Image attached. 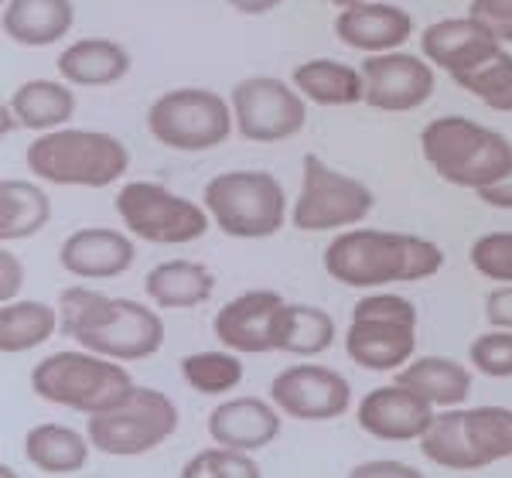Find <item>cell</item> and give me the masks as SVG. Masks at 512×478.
Wrapping results in <instances>:
<instances>
[{
	"instance_id": "42",
	"label": "cell",
	"mask_w": 512,
	"mask_h": 478,
	"mask_svg": "<svg viewBox=\"0 0 512 478\" xmlns=\"http://www.w3.org/2000/svg\"><path fill=\"white\" fill-rule=\"evenodd\" d=\"M236 14H246V18H260V14H270L274 7H280L284 0H226Z\"/></svg>"
},
{
	"instance_id": "37",
	"label": "cell",
	"mask_w": 512,
	"mask_h": 478,
	"mask_svg": "<svg viewBox=\"0 0 512 478\" xmlns=\"http://www.w3.org/2000/svg\"><path fill=\"white\" fill-rule=\"evenodd\" d=\"M468 14L482 21L499 41L512 45V0H472Z\"/></svg>"
},
{
	"instance_id": "16",
	"label": "cell",
	"mask_w": 512,
	"mask_h": 478,
	"mask_svg": "<svg viewBox=\"0 0 512 478\" xmlns=\"http://www.w3.org/2000/svg\"><path fill=\"white\" fill-rule=\"evenodd\" d=\"M434 417V403L403 383L376 386L355 410L359 427L376 441H420Z\"/></svg>"
},
{
	"instance_id": "18",
	"label": "cell",
	"mask_w": 512,
	"mask_h": 478,
	"mask_svg": "<svg viewBox=\"0 0 512 478\" xmlns=\"http://www.w3.org/2000/svg\"><path fill=\"white\" fill-rule=\"evenodd\" d=\"M277 291H246L226 301L216 315V339L239 356L277 352V318L284 308Z\"/></svg>"
},
{
	"instance_id": "33",
	"label": "cell",
	"mask_w": 512,
	"mask_h": 478,
	"mask_svg": "<svg viewBox=\"0 0 512 478\" xmlns=\"http://www.w3.org/2000/svg\"><path fill=\"white\" fill-rule=\"evenodd\" d=\"M458 86L465 93H472L478 103L489 106V110L512 113V55L506 48H499L492 59H485L478 69L461 76Z\"/></svg>"
},
{
	"instance_id": "26",
	"label": "cell",
	"mask_w": 512,
	"mask_h": 478,
	"mask_svg": "<svg viewBox=\"0 0 512 478\" xmlns=\"http://www.w3.org/2000/svg\"><path fill=\"white\" fill-rule=\"evenodd\" d=\"M294 86L308 103L318 106H355L366 100L362 69L335 59H308L294 69Z\"/></svg>"
},
{
	"instance_id": "4",
	"label": "cell",
	"mask_w": 512,
	"mask_h": 478,
	"mask_svg": "<svg viewBox=\"0 0 512 478\" xmlns=\"http://www.w3.org/2000/svg\"><path fill=\"white\" fill-rule=\"evenodd\" d=\"M420 151L437 171V178L454 188H472V192L512 168L509 137L468 117L431 120L420 134Z\"/></svg>"
},
{
	"instance_id": "25",
	"label": "cell",
	"mask_w": 512,
	"mask_h": 478,
	"mask_svg": "<svg viewBox=\"0 0 512 478\" xmlns=\"http://www.w3.org/2000/svg\"><path fill=\"white\" fill-rule=\"evenodd\" d=\"M216 291V277L205 263L195 260H168L158 263L154 270H147L144 277V294L151 298L158 308L171 311H188L205 304Z\"/></svg>"
},
{
	"instance_id": "43",
	"label": "cell",
	"mask_w": 512,
	"mask_h": 478,
	"mask_svg": "<svg viewBox=\"0 0 512 478\" xmlns=\"http://www.w3.org/2000/svg\"><path fill=\"white\" fill-rule=\"evenodd\" d=\"M328 4H335V7H355V4H366V0H328Z\"/></svg>"
},
{
	"instance_id": "40",
	"label": "cell",
	"mask_w": 512,
	"mask_h": 478,
	"mask_svg": "<svg viewBox=\"0 0 512 478\" xmlns=\"http://www.w3.org/2000/svg\"><path fill=\"white\" fill-rule=\"evenodd\" d=\"M485 321L492 328H512V284H502L485 298Z\"/></svg>"
},
{
	"instance_id": "13",
	"label": "cell",
	"mask_w": 512,
	"mask_h": 478,
	"mask_svg": "<svg viewBox=\"0 0 512 478\" xmlns=\"http://www.w3.org/2000/svg\"><path fill=\"white\" fill-rule=\"evenodd\" d=\"M82 349L120 362H140L161 352L164 321L154 308L130 298H113L106 311L76 339Z\"/></svg>"
},
{
	"instance_id": "9",
	"label": "cell",
	"mask_w": 512,
	"mask_h": 478,
	"mask_svg": "<svg viewBox=\"0 0 512 478\" xmlns=\"http://www.w3.org/2000/svg\"><path fill=\"white\" fill-rule=\"evenodd\" d=\"M178 407L168 393L137 386L120 407L93 414L86 424V434L96 451L110 458H137L161 448L178 431Z\"/></svg>"
},
{
	"instance_id": "27",
	"label": "cell",
	"mask_w": 512,
	"mask_h": 478,
	"mask_svg": "<svg viewBox=\"0 0 512 478\" xmlns=\"http://www.w3.org/2000/svg\"><path fill=\"white\" fill-rule=\"evenodd\" d=\"M89 434H79L65 424H38L24 434V458L45 475L82 472L89 461Z\"/></svg>"
},
{
	"instance_id": "10",
	"label": "cell",
	"mask_w": 512,
	"mask_h": 478,
	"mask_svg": "<svg viewBox=\"0 0 512 478\" xmlns=\"http://www.w3.org/2000/svg\"><path fill=\"white\" fill-rule=\"evenodd\" d=\"M117 216L144 243L185 246L209 233L212 216L205 205L171 192L158 181H130L117 192Z\"/></svg>"
},
{
	"instance_id": "8",
	"label": "cell",
	"mask_w": 512,
	"mask_h": 478,
	"mask_svg": "<svg viewBox=\"0 0 512 478\" xmlns=\"http://www.w3.org/2000/svg\"><path fill=\"white\" fill-rule=\"evenodd\" d=\"M147 130L168 151L202 154L226 144L236 130L233 103L202 86L168 89L147 106Z\"/></svg>"
},
{
	"instance_id": "15",
	"label": "cell",
	"mask_w": 512,
	"mask_h": 478,
	"mask_svg": "<svg viewBox=\"0 0 512 478\" xmlns=\"http://www.w3.org/2000/svg\"><path fill=\"white\" fill-rule=\"evenodd\" d=\"M270 400L294 420H335L349 410L352 386L342 373L315 362L280 369L270 383Z\"/></svg>"
},
{
	"instance_id": "31",
	"label": "cell",
	"mask_w": 512,
	"mask_h": 478,
	"mask_svg": "<svg viewBox=\"0 0 512 478\" xmlns=\"http://www.w3.org/2000/svg\"><path fill=\"white\" fill-rule=\"evenodd\" d=\"M55 332H59V308H48L41 301H7L0 308V352L4 356L38 349Z\"/></svg>"
},
{
	"instance_id": "11",
	"label": "cell",
	"mask_w": 512,
	"mask_h": 478,
	"mask_svg": "<svg viewBox=\"0 0 512 478\" xmlns=\"http://www.w3.org/2000/svg\"><path fill=\"white\" fill-rule=\"evenodd\" d=\"M376 195L359 178H349L325 164L318 154H304L301 161V195L294 202V229L325 233V229L359 226L373 212Z\"/></svg>"
},
{
	"instance_id": "34",
	"label": "cell",
	"mask_w": 512,
	"mask_h": 478,
	"mask_svg": "<svg viewBox=\"0 0 512 478\" xmlns=\"http://www.w3.org/2000/svg\"><path fill=\"white\" fill-rule=\"evenodd\" d=\"M260 465L250 458V451H236L226 444H216L209 451H198L192 461H185L181 478H260Z\"/></svg>"
},
{
	"instance_id": "1",
	"label": "cell",
	"mask_w": 512,
	"mask_h": 478,
	"mask_svg": "<svg viewBox=\"0 0 512 478\" xmlns=\"http://www.w3.org/2000/svg\"><path fill=\"white\" fill-rule=\"evenodd\" d=\"M444 267L441 246L424 236L386 229H345L325 250L328 277L345 287L417 284Z\"/></svg>"
},
{
	"instance_id": "17",
	"label": "cell",
	"mask_w": 512,
	"mask_h": 478,
	"mask_svg": "<svg viewBox=\"0 0 512 478\" xmlns=\"http://www.w3.org/2000/svg\"><path fill=\"white\" fill-rule=\"evenodd\" d=\"M499 48H506V41H499L485 28L478 18H444L424 28L420 35V52L424 59L444 69L448 76L458 82L461 76H468L472 69H478L485 59H492Z\"/></svg>"
},
{
	"instance_id": "41",
	"label": "cell",
	"mask_w": 512,
	"mask_h": 478,
	"mask_svg": "<svg viewBox=\"0 0 512 478\" xmlns=\"http://www.w3.org/2000/svg\"><path fill=\"white\" fill-rule=\"evenodd\" d=\"M475 195L485 205H492V209H512V168L502 178H495V181H489V185H482Z\"/></svg>"
},
{
	"instance_id": "32",
	"label": "cell",
	"mask_w": 512,
	"mask_h": 478,
	"mask_svg": "<svg viewBox=\"0 0 512 478\" xmlns=\"http://www.w3.org/2000/svg\"><path fill=\"white\" fill-rule=\"evenodd\" d=\"M181 379L202 397H222L243 383L239 352H192L181 359Z\"/></svg>"
},
{
	"instance_id": "35",
	"label": "cell",
	"mask_w": 512,
	"mask_h": 478,
	"mask_svg": "<svg viewBox=\"0 0 512 478\" xmlns=\"http://www.w3.org/2000/svg\"><path fill=\"white\" fill-rule=\"evenodd\" d=\"M468 362L489 379H512V328H492L468 345Z\"/></svg>"
},
{
	"instance_id": "5",
	"label": "cell",
	"mask_w": 512,
	"mask_h": 478,
	"mask_svg": "<svg viewBox=\"0 0 512 478\" xmlns=\"http://www.w3.org/2000/svg\"><path fill=\"white\" fill-rule=\"evenodd\" d=\"M420 455L448 472H482L512 458L509 407H458L434 417L420 438Z\"/></svg>"
},
{
	"instance_id": "20",
	"label": "cell",
	"mask_w": 512,
	"mask_h": 478,
	"mask_svg": "<svg viewBox=\"0 0 512 478\" xmlns=\"http://www.w3.org/2000/svg\"><path fill=\"white\" fill-rule=\"evenodd\" d=\"M410 35H414V18L396 4L366 0V4L342 7L335 18V38L345 48H355V52L366 55L396 52V48L407 45Z\"/></svg>"
},
{
	"instance_id": "30",
	"label": "cell",
	"mask_w": 512,
	"mask_h": 478,
	"mask_svg": "<svg viewBox=\"0 0 512 478\" xmlns=\"http://www.w3.org/2000/svg\"><path fill=\"white\" fill-rule=\"evenodd\" d=\"M335 318L315 304H284L277 318V352L287 356H321L335 342Z\"/></svg>"
},
{
	"instance_id": "3",
	"label": "cell",
	"mask_w": 512,
	"mask_h": 478,
	"mask_svg": "<svg viewBox=\"0 0 512 478\" xmlns=\"http://www.w3.org/2000/svg\"><path fill=\"white\" fill-rule=\"evenodd\" d=\"M31 390L38 400L55 403V407L76 410V414H103V410L120 407L137 383L130 379L120 359L99 356V352H52L31 369Z\"/></svg>"
},
{
	"instance_id": "36",
	"label": "cell",
	"mask_w": 512,
	"mask_h": 478,
	"mask_svg": "<svg viewBox=\"0 0 512 478\" xmlns=\"http://www.w3.org/2000/svg\"><path fill=\"white\" fill-rule=\"evenodd\" d=\"M475 274L485 280H499V284H512V233H485L478 236L468 250Z\"/></svg>"
},
{
	"instance_id": "14",
	"label": "cell",
	"mask_w": 512,
	"mask_h": 478,
	"mask_svg": "<svg viewBox=\"0 0 512 478\" xmlns=\"http://www.w3.org/2000/svg\"><path fill=\"white\" fill-rule=\"evenodd\" d=\"M362 69V82H366V100L373 110L383 113H410L420 110L437 89L434 65L424 62L420 55H410L403 48L396 52L369 55Z\"/></svg>"
},
{
	"instance_id": "12",
	"label": "cell",
	"mask_w": 512,
	"mask_h": 478,
	"mask_svg": "<svg viewBox=\"0 0 512 478\" xmlns=\"http://www.w3.org/2000/svg\"><path fill=\"white\" fill-rule=\"evenodd\" d=\"M233 117L243 140L253 144H280L301 134L308 123V103L294 82L277 76H250L233 86Z\"/></svg>"
},
{
	"instance_id": "28",
	"label": "cell",
	"mask_w": 512,
	"mask_h": 478,
	"mask_svg": "<svg viewBox=\"0 0 512 478\" xmlns=\"http://www.w3.org/2000/svg\"><path fill=\"white\" fill-rule=\"evenodd\" d=\"M52 219V199L35 181L4 178L0 181V239H31Z\"/></svg>"
},
{
	"instance_id": "38",
	"label": "cell",
	"mask_w": 512,
	"mask_h": 478,
	"mask_svg": "<svg viewBox=\"0 0 512 478\" xmlns=\"http://www.w3.org/2000/svg\"><path fill=\"white\" fill-rule=\"evenodd\" d=\"M24 284V263L11 250H0V304L14 301Z\"/></svg>"
},
{
	"instance_id": "29",
	"label": "cell",
	"mask_w": 512,
	"mask_h": 478,
	"mask_svg": "<svg viewBox=\"0 0 512 478\" xmlns=\"http://www.w3.org/2000/svg\"><path fill=\"white\" fill-rule=\"evenodd\" d=\"M396 383L417 390L434 407H461L472 393V373L448 356H424L400 369Z\"/></svg>"
},
{
	"instance_id": "39",
	"label": "cell",
	"mask_w": 512,
	"mask_h": 478,
	"mask_svg": "<svg viewBox=\"0 0 512 478\" xmlns=\"http://www.w3.org/2000/svg\"><path fill=\"white\" fill-rule=\"evenodd\" d=\"M352 478H420V472L414 465H407V461H362V465H355Z\"/></svg>"
},
{
	"instance_id": "22",
	"label": "cell",
	"mask_w": 512,
	"mask_h": 478,
	"mask_svg": "<svg viewBox=\"0 0 512 478\" xmlns=\"http://www.w3.org/2000/svg\"><path fill=\"white\" fill-rule=\"evenodd\" d=\"M4 35L21 48H48L76 24L72 0H4Z\"/></svg>"
},
{
	"instance_id": "21",
	"label": "cell",
	"mask_w": 512,
	"mask_h": 478,
	"mask_svg": "<svg viewBox=\"0 0 512 478\" xmlns=\"http://www.w3.org/2000/svg\"><path fill=\"white\" fill-rule=\"evenodd\" d=\"M280 414L274 400H260V397H239L219 403L209 414V438L216 444L236 451H260L267 444L277 441L280 434Z\"/></svg>"
},
{
	"instance_id": "23",
	"label": "cell",
	"mask_w": 512,
	"mask_h": 478,
	"mask_svg": "<svg viewBox=\"0 0 512 478\" xmlns=\"http://www.w3.org/2000/svg\"><path fill=\"white\" fill-rule=\"evenodd\" d=\"M59 76L72 86L96 89V86H113V82L130 76V52L120 41L110 38H79L76 45H69L59 55Z\"/></svg>"
},
{
	"instance_id": "2",
	"label": "cell",
	"mask_w": 512,
	"mask_h": 478,
	"mask_svg": "<svg viewBox=\"0 0 512 478\" xmlns=\"http://www.w3.org/2000/svg\"><path fill=\"white\" fill-rule=\"evenodd\" d=\"M24 161L31 175L48 185L106 188L127 175L130 151L120 137L103 130L59 127L31 140Z\"/></svg>"
},
{
	"instance_id": "7",
	"label": "cell",
	"mask_w": 512,
	"mask_h": 478,
	"mask_svg": "<svg viewBox=\"0 0 512 478\" xmlns=\"http://www.w3.org/2000/svg\"><path fill=\"white\" fill-rule=\"evenodd\" d=\"M345 352L366 373H393L417 352V308L400 294H366L352 308Z\"/></svg>"
},
{
	"instance_id": "6",
	"label": "cell",
	"mask_w": 512,
	"mask_h": 478,
	"mask_svg": "<svg viewBox=\"0 0 512 478\" xmlns=\"http://www.w3.org/2000/svg\"><path fill=\"white\" fill-rule=\"evenodd\" d=\"M202 199L219 233L233 239H267L287 222L284 185L270 171H222Z\"/></svg>"
},
{
	"instance_id": "24",
	"label": "cell",
	"mask_w": 512,
	"mask_h": 478,
	"mask_svg": "<svg viewBox=\"0 0 512 478\" xmlns=\"http://www.w3.org/2000/svg\"><path fill=\"white\" fill-rule=\"evenodd\" d=\"M7 110L14 113L18 127L45 134V130H59L76 117V93H72V82L65 79H28L11 93Z\"/></svg>"
},
{
	"instance_id": "19",
	"label": "cell",
	"mask_w": 512,
	"mask_h": 478,
	"mask_svg": "<svg viewBox=\"0 0 512 478\" xmlns=\"http://www.w3.org/2000/svg\"><path fill=\"white\" fill-rule=\"evenodd\" d=\"M137 246L134 239L120 229H76L72 236H65L59 263L65 274L79 277V280H113L120 274H127L134 267Z\"/></svg>"
}]
</instances>
